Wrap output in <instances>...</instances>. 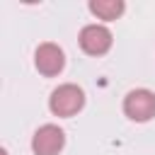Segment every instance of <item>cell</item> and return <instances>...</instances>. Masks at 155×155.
<instances>
[{"mask_svg": "<svg viewBox=\"0 0 155 155\" xmlns=\"http://www.w3.org/2000/svg\"><path fill=\"white\" fill-rule=\"evenodd\" d=\"M48 107L56 116H73L78 114L82 107H85V92L78 87V85H61L51 92V99H48Z\"/></svg>", "mask_w": 155, "mask_h": 155, "instance_id": "6da1fadb", "label": "cell"}, {"mask_svg": "<svg viewBox=\"0 0 155 155\" xmlns=\"http://www.w3.org/2000/svg\"><path fill=\"white\" fill-rule=\"evenodd\" d=\"M63 145H65V133H63V128H58L53 124L41 126L31 138L34 155H58L63 150Z\"/></svg>", "mask_w": 155, "mask_h": 155, "instance_id": "7a4b0ae2", "label": "cell"}, {"mask_svg": "<svg viewBox=\"0 0 155 155\" xmlns=\"http://www.w3.org/2000/svg\"><path fill=\"white\" fill-rule=\"evenodd\" d=\"M124 111L133 121H148L155 116V94L150 90H133L124 99Z\"/></svg>", "mask_w": 155, "mask_h": 155, "instance_id": "3957f363", "label": "cell"}, {"mask_svg": "<svg viewBox=\"0 0 155 155\" xmlns=\"http://www.w3.org/2000/svg\"><path fill=\"white\" fill-rule=\"evenodd\" d=\"M80 46L90 56H102L111 48V31L102 24H87L80 31Z\"/></svg>", "mask_w": 155, "mask_h": 155, "instance_id": "277c9868", "label": "cell"}, {"mask_svg": "<svg viewBox=\"0 0 155 155\" xmlns=\"http://www.w3.org/2000/svg\"><path fill=\"white\" fill-rule=\"evenodd\" d=\"M34 65H36V70H39L41 75L53 78V75H58V73L63 70L65 56H63V51H61L56 44H41V46L36 48V53H34Z\"/></svg>", "mask_w": 155, "mask_h": 155, "instance_id": "5b68a950", "label": "cell"}, {"mask_svg": "<svg viewBox=\"0 0 155 155\" xmlns=\"http://www.w3.org/2000/svg\"><path fill=\"white\" fill-rule=\"evenodd\" d=\"M90 12L97 15L99 19H116L124 12V2L121 0H92Z\"/></svg>", "mask_w": 155, "mask_h": 155, "instance_id": "8992f818", "label": "cell"}]
</instances>
